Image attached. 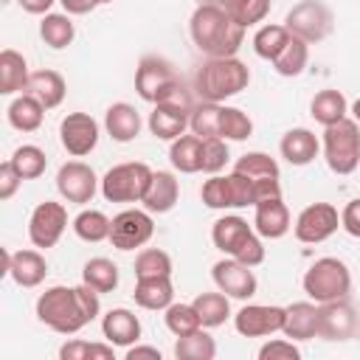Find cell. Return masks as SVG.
Listing matches in <instances>:
<instances>
[{
    "label": "cell",
    "mask_w": 360,
    "mask_h": 360,
    "mask_svg": "<svg viewBox=\"0 0 360 360\" xmlns=\"http://www.w3.org/2000/svg\"><path fill=\"white\" fill-rule=\"evenodd\" d=\"M101 292H96L93 287H87L84 281L79 287H65V284H53L48 287L39 298H37V318L39 323H45L48 329L59 332V335H76L82 332L90 321L98 318L101 312Z\"/></svg>",
    "instance_id": "6da1fadb"
},
{
    "label": "cell",
    "mask_w": 360,
    "mask_h": 360,
    "mask_svg": "<svg viewBox=\"0 0 360 360\" xmlns=\"http://www.w3.org/2000/svg\"><path fill=\"white\" fill-rule=\"evenodd\" d=\"M188 34L197 51L205 56H236L245 42V28L217 3H202L191 11Z\"/></svg>",
    "instance_id": "7a4b0ae2"
},
{
    "label": "cell",
    "mask_w": 360,
    "mask_h": 360,
    "mask_svg": "<svg viewBox=\"0 0 360 360\" xmlns=\"http://www.w3.org/2000/svg\"><path fill=\"white\" fill-rule=\"evenodd\" d=\"M250 84V68L236 56H208V62L197 70L194 90L202 101L222 104L231 96H239Z\"/></svg>",
    "instance_id": "3957f363"
},
{
    "label": "cell",
    "mask_w": 360,
    "mask_h": 360,
    "mask_svg": "<svg viewBox=\"0 0 360 360\" xmlns=\"http://www.w3.org/2000/svg\"><path fill=\"white\" fill-rule=\"evenodd\" d=\"M211 242L222 256H231L248 267H259L264 262V245L256 228L248 225L239 214H225L211 228Z\"/></svg>",
    "instance_id": "277c9868"
},
{
    "label": "cell",
    "mask_w": 360,
    "mask_h": 360,
    "mask_svg": "<svg viewBox=\"0 0 360 360\" xmlns=\"http://www.w3.org/2000/svg\"><path fill=\"white\" fill-rule=\"evenodd\" d=\"M301 287H304L307 298L315 301V304L349 298V292H352V270L346 267V262H340L335 256H323V259H315L307 267V273L301 278Z\"/></svg>",
    "instance_id": "5b68a950"
},
{
    "label": "cell",
    "mask_w": 360,
    "mask_h": 360,
    "mask_svg": "<svg viewBox=\"0 0 360 360\" xmlns=\"http://www.w3.org/2000/svg\"><path fill=\"white\" fill-rule=\"evenodd\" d=\"M323 160L335 174H352L360 166V124L343 118L323 127Z\"/></svg>",
    "instance_id": "8992f818"
},
{
    "label": "cell",
    "mask_w": 360,
    "mask_h": 360,
    "mask_svg": "<svg viewBox=\"0 0 360 360\" xmlns=\"http://www.w3.org/2000/svg\"><path fill=\"white\" fill-rule=\"evenodd\" d=\"M152 180V169L141 160H127L101 177V197L107 202H141Z\"/></svg>",
    "instance_id": "52a82bcc"
},
{
    "label": "cell",
    "mask_w": 360,
    "mask_h": 360,
    "mask_svg": "<svg viewBox=\"0 0 360 360\" xmlns=\"http://www.w3.org/2000/svg\"><path fill=\"white\" fill-rule=\"evenodd\" d=\"M200 197L208 208L214 211H231V208H248V205H256V191H253V183L239 174V172H231V174H211L202 188H200Z\"/></svg>",
    "instance_id": "ba28073f"
},
{
    "label": "cell",
    "mask_w": 360,
    "mask_h": 360,
    "mask_svg": "<svg viewBox=\"0 0 360 360\" xmlns=\"http://www.w3.org/2000/svg\"><path fill=\"white\" fill-rule=\"evenodd\" d=\"M284 28H287L292 37H298V39L315 45V42H323V39L332 34V28H335V14H332V8H329L323 0H301V3H295V6L287 11Z\"/></svg>",
    "instance_id": "9c48e42d"
},
{
    "label": "cell",
    "mask_w": 360,
    "mask_h": 360,
    "mask_svg": "<svg viewBox=\"0 0 360 360\" xmlns=\"http://www.w3.org/2000/svg\"><path fill=\"white\" fill-rule=\"evenodd\" d=\"M177 84L180 79L163 56H143L135 68V90L149 104H160Z\"/></svg>",
    "instance_id": "30bf717a"
},
{
    "label": "cell",
    "mask_w": 360,
    "mask_h": 360,
    "mask_svg": "<svg viewBox=\"0 0 360 360\" xmlns=\"http://www.w3.org/2000/svg\"><path fill=\"white\" fill-rule=\"evenodd\" d=\"M233 172L245 174L253 183L256 202L270 200V197H281V172H278L276 158H270L267 152H245L233 163Z\"/></svg>",
    "instance_id": "8fae6325"
},
{
    "label": "cell",
    "mask_w": 360,
    "mask_h": 360,
    "mask_svg": "<svg viewBox=\"0 0 360 360\" xmlns=\"http://www.w3.org/2000/svg\"><path fill=\"white\" fill-rule=\"evenodd\" d=\"M98 188H101V180L96 177L93 166H87L84 160H68L56 172V191L65 202H76V205L93 202Z\"/></svg>",
    "instance_id": "7c38bea8"
},
{
    "label": "cell",
    "mask_w": 360,
    "mask_h": 360,
    "mask_svg": "<svg viewBox=\"0 0 360 360\" xmlns=\"http://www.w3.org/2000/svg\"><path fill=\"white\" fill-rule=\"evenodd\" d=\"M68 228V208L62 202H53V200H45L39 202L34 211H31V219H28V239L34 248L39 250H48L53 248L62 233Z\"/></svg>",
    "instance_id": "4fadbf2b"
},
{
    "label": "cell",
    "mask_w": 360,
    "mask_h": 360,
    "mask_svg": "<svg viewBox=\"0 0 360 360\" xmlns=\"http://www.w3.org/2000/svg\"><path fill=\"white\" fill-rule=\"evenodd\" d=\"M338 228H340L338 208L332 202H312L298 214L292 233L304 245H318V242H326Z\"/></svg>",
    "instance_id": "5bb4252c"
},
{
    "label": "cell",
    "mask_w": 360,
    "mask_h": 360,
    "mask_svg": "<svg viewBox=\"0 0 360 360\" xmlns=\"http://www.w3.org/2000/svg\"><path fill=\"white\" fill-rule=\"evenodd\" d=\"M155 233V222L152 214L143 208H127L121 214L112 217V228H110V242L118 250H135L143 248Z\"/></svg>",
    "instance_id": "9a60e30c"
},
{
    "label": "cell",
    "mask_w": 360,
    "mask_h": 360,
    "mask_svg": "<svg viewBox=\"0 0 360 360\" xmlns=\"http://www.w3.org/2000/svg\"><path fill=\"white\" fill-rule=\"evenodd\" d=\"M284 315H287V307H276V304H245L233 315V329L242 338H267V335L284 329Z\"/></svg>",
    "instance_id": "2e32d148"
},
{
    "label": "cell",
    "mask_w": 360,
    "mask_h": 360,
    "mask_svg": "<svg viewBox=\"0 0 360 360\" xmlns=\"http://www.w3.org/2000/svg\"><path fill=\"white\" fill-rule=\"evenodd\" d=\"M211 278L217 284V290H222L228 298H236V301H248L256 295L259 290V281H256V273L253 267L225 256L219 259L214 267H211Z\"/></svg>",
    "instance_id": "e0dca14e"
},
{
    "label": "cell",
    "mask_w": 360,
    "mask_h": 360,
    "mask_svg": "<svg viewBox=\"0 0 360 360\" xmlns=\"http://www.w3.org/2000/svg\"><path fill=\"white\" fill-rule=\"evenodd\" d=\"M59 141L68 155L84 158L98 143V124L90 112H68L59 124Z\"/></svg>",
    "instance_id": "ac0fdd59"
},
{
    "label": "cell",
    "mask_w": 360,
    "mask_h": 360,
    "mask_svg": "<svg viewBox=\"0 0 360 360\" xmlns=\"http://www.w3.org/2000/svg\"><path fill=\"white\" fill-rule=\"evenodd\" d=\"M357 326H360L357 312L346 298L321 304L318 338H323V340H352L357 335Z\"/></svg>",
    "instance_id": "d6986e66"
},
{
    "label": "cell",
    "mask_w": 360,
    "mask_h": 360,
    "mask_svg": "<svg viewBox=\"0 0 360 360\" xmlns=\"http://www.w3.org/2000/svg\"><path fill=\"white\" fill-rule=\"evenodd\" d=\"M3 273L17 284V287H39L48 276V262L39 250H3Z\"/></svg>",
    "instance_id": "ffe728a7"
},
{
    "label": "cell",
    "mask_w": 360,
    "mask_h": 360,
    "mask_svg": "<svg viewBox=\"0 0 360 360\" xmlns=\"http://www.w3.org/2000/svg\"><path fill=\"white\" fill-rule=\"evenodd\" d=\"M253 228L262 239H281L290 225V211L281 197H270L253 205Z\"/></svg>",
    "instance_id": "44dd1931"
},
{
    "label": "cell",
    "mask_w": 360,
    "mask_h": 360,
    "mask_svg": "<svg viewBox=\"0 0 360 360\" xmlns=\"http://www.w3.org/2000/svg\"><path fill=\"white\" fill-rule=\"evenodd\" d=\"M101 335H104L107 343L127 349V346L141 340V321H138V315L132 309L115 307L101 318Z\"/></svg>",
    "instance_id": "7402d4cb"
},
{
    "label": "cell",
    "mask_w": 360,
    "mask_h": 360,
    "mask_svg": "<svg viewBox=\"0 0 360 360\" xmlns=\"http://www.w3.org/2000/svg\"><path fill=\"white\" fill-rule=\"evenodd\" d=\"M318 149H321V141H318L315 132L307 129V127L287 129V132L281 135V143H278V152H281V158H284L290 166H309V163L318 158Z\"/></svg>",
    "instance_id": "603a6c76"
},
{
    "label": "cell",
    "mask_w": 360,
    "mask_h": 360,
    "mask_svg": "<svg viewBox=\"0 0 360 360\" xmlns=\"http://www.w3.org/2000/svg\"><path fill=\"white\" fill-rule=\"evenodd\" d=\"M132 298L141 309H152V312H166V307L174 301V284L172 276H146L135 281Z\"/></svg>",
    "instance_id": "cb8c5ba5"
},
{
    "label": "cell",
    "mask_w": 360,
    "mask_h": 360,
    "mask_svg": "<svg viewBox=\"0 0 360 360\" xmlns=\"http://www.w3.org/2000/svg\"><path fill=\"white\" fill-rule=\"evenodd\" d=\"M318 318H321V304L315 301H295L287 307L284 315V335L290 340H312L318 338Z\"/></svg>",
    "instance_id": "d4e9b609"
},
{
    "label": "cell",
    "mask_w": 360,
    "mask_h": 360,
    "mask_svg": "<svg viewBox=\"0 0 360 360\" xmlns=\"http://www.w3.org/2000/svg\"><path fill=\"white\" fill-rule=\"evenodd\" d=\"M188 115L191 110H183V107H174V104H155V110L149 112V132L158 138V141H174L180 135H186L188 129Z\"/></svg>",
    "instance_id": "484cf974"
},
{
    "label": "cell",
    "mask_w": 360,
    "mask_h": 360,
    "mask_svg": "<svg viewBox=\"0 0 360 360\" xmlns=\"http://www.w3.org/2000/svg\"><path fill=\"white\" fill-rule=\"evenodd\" d=\"M180 200V183L172 172H152L149 188L143 194V208L149 214H169Z\"/></svg>",
    "instance_id": "4316f807"
},
{
    "label": "cell",
    "mask_w": 360,
    "mask_h": 360,
    "mask_svg": "<svg viewBox=\"0 0 360 360\" xmlns=\"http://www.w3.org/2000/svg\"><path fill=\"white\" fill-rule=\"evenodd\" d=\"M104 129H107V135L112 141L129 143L141 132V112L132 104H127V101H115L104 112Z\"/></svg>",
    "instance_id": "83f0119b"
},
{
    "label": "cell",
    "mask_w": 360,
    "mask_h": 360,
    "mask_svg": "<svg viewBox=\"0 0 360 360\" xmlns=\"http://www.w3.org/2000/svg\"><path fill=\"white\" fill-rule=\"evenodd\" d=\"M25 93H31L45 110H53L65 101V93H68V82L62 73L56 70H34L28 76V84H25Z\"/></svg>",
    "instance_id": "f1b7e54d"
},
{
    "label": "cell",
    "mask_w": 360,
    "mask_h": 360,
    "mask_svg": "<svg viewBox=\"0 0 360 360\" xmlns=\"http://www.w3.org/2000/svg\"><path fill=\"white\" fill-rule=\"evenodd\" d=\"M28 62L22 53H17L14 48H3L0 51V93L3 96H20L25 93L28 84Z\"/></svg>",
    "instance_id": "f546056e"
},
{
    "label": "cell",
    "mask_w": 360,
    "mask_h": 360,
    "mask_svg": "<svg viewBox=\"0 0 360 360\" xmlns=\"http://www.w3.org/2000/svg\"><path fill=\"white\" fill-rule=\"evenodd\" d=\"M309 115L321 124V127H329V124H338L343 118H349V101L340 90L335 87H326L321 93H315V98L309 101Z\"/></svg>",
    "instance_id": "4dcf8cb0"
},
{
    "label": "cell",
    "mask_w": 360,
    "mask_h": 360,
    "mask_svg": "<svg viewBox=\"0 0 360 360\" xmlns=\"http://www.w3.org/2000/svg\"><path fill=\"white\" fill-rule=\"evenodd\" d=\"M6 115H8V124H11L14 129H20V132H37V129L42 127L45 107H42L31 93H20V96L11 98Z\"/></svg>",
    "instance_id": "1f68e13d"
},
{
    "label": "cell",
    "mask_w": 360,
    "mask_h": 360,
    "mask_svg": "<svg viewBox=\"0 0 360 360\" xmlns=\"http://www.w3.org/2000/svg\"><path fill=\"white\" fill-rule=\"evenodd\" d=\"M169 160L183 174H197L202 166V138L200 135H180L169 146Z\"/></svg>",
    "instance_id": "d6a6232c"
},
{
    "label": "cell",
    "mask_w": 360,
    "mask_h": 360,
    "mask_svg": "<svg viewBox=\"0 0 360 360\" xmlns=\"http://www.w3.org/2000/svg\"><path fill=\"white\" fill-rule=\"evenodd\" d=\"M194 309L200 315V323L205 329H214V326H222L228 318H231V298L217 290V292H200L194 301Z\"/></svg>",
    "instance_id": "836d02e7"
},
{
    "label": "cell",
    "mask_w": 360,
    "mask_h": 360,
    "mask_svg": "<svg viewBox=\"0 0 360 360\" xmlns=\"http://www.w3.org/2000/svg\"><path fill=\"white\" fill-rule=\"evenodd\" d=\"M39 37H42V42H45L48 48L62 51V48H68V45L73 42L76 25H73L70 14H56V11H51V14H42Z\"/></svg>",
    "instance_id": "e575fe53"
},
{
    "label": "cell",
    "mask_w": 360,
    "mask_h": 360,
    "mask_svg": "<svg viewBox=\"0 0 360 360\" xmlns=\"http://www.w3.org/2000/svg\"><path fill=\"white\" fill-rule=\"evenodd\" d=\"M307 62H309V42L298 39V37H290V42L281 48V53L273 59V70L278 76H301L307 70Z\"/></svg>",
    "instance_id": "d590c367"
},
{
    "label": "cell",
    "mask_w": 360,
    "mask_h": 360,
    "mask_svg": "<svg viewBox=\"0 0 360 360\" xmlns=\"http://www.w3.org/2000/svg\"><path fill=\"white\" fill-rule=\"evenodd\" d=\"M82 281L87 287H93L96 292H112L118 287V264L104 256L87 259L82 267Z\"/></svg>",
    "instance_id": "8d00e7d4"
},
{
    "label": "cell",
    "mask_w": 360,
    "mask_h": 360,
    "mask_svg": "<svg viewBox=\"0 0 360 360\" xmlns=\"http://www.w3.org/2000/svg\"><path fill=\"white\" fill-rule=\"evenodd\" d=\"M110 228H112V219L98 208H84L73 219V233L82 242H104L110 239Z\"/></svg>",
    "instance_id": "74e56055"
},
{
    "label": "cell",
    "mask_w": 360,
    "mask_h": 360,
    "mask_svg": "<svg viewBox=\"0 0 360 360\" xmlns=\"http://www.w3.org/2000/svg\"><path fill=\"white\" fill-rule=\"evenodd\" d=\"M174 357L177 360H214L217 357V343L202 326V329L174 340Z\"/></svg>",
    "instance_id": "f35d334b"
},
{
    "label": "cell",
    "mask_w": 360,
    "mask_h": 360,
    "mask_svg": "<svg viewBox=\"0 0 360 360\" xmlns=\"http://www.w3.org/2000/svg\"><path fill=\"white\" fill-rule=\"evenodd\" d=\"M225 14H231L242 28L262 22L270 14V0H214Z\"/></svg>",
    "instance_id": "ab89813d"
},
{
    "label": "cell",
    "mask_w": 360,
    "mask_h": 360,
    "mask_svg": "<svg viewBox=\"0 0 360 360\" xmlns=\"http://www.w3.org/2000/svg\"><path fill=\"white\" fill-rule=\"evenodd\" d=\"M290 37H292V34H290L284 25L267 22V25H262V28L253 34V51H256L259 59L273 62V59L281 53V48L290 42Z\"/></svg>",
    "instance_id": "60d3db41"
},
{
    "label": "cell",
    "mask_w": 360,
    "mask_h": 360,
    "mask_svg": "<svg viewBox=\"0 0 360 360\" xmlns=\"http://www.w3.org/2000/svg\"><path fill=\"white\" fill-rule=\"evenodd\" d=\"M219 112H222V104H217V101L194 104V110L188 115V129L200 138H219Z\"/></svg>",
    "instance_id": "b9f144b4"
},
{
    "label": "cell",
    "mask_w": 360,
    "mask_h": 360,
    "mask_svg": "<svg viewBox=\"0 0 360 360\" xmlns=\"http://www.w3.org/2000/svg\"><path fill=\"white\" fill-rule=\"evenodd\" d=\"M8 160L14 163V169L20 172L22 180H37V177H42V174H45V166H48V155H45L39 146H34V143L17 146Z\"/></svg>",
    "instance_id": "7bdbcfd3"
},
{
    "label": "cell",
    "mask_w": 360,
    "mask_h": 360,
    "mask_svg": "<svg viewBox=\"0 0 360 360\" xmlns=\"http://www.w3.org/2000/svg\"><path fill=\"white\" fill-rule=\"evenodd\" d=\"M253 135V121L245 110L239 107H228L222 104V112H219V138L225 141H248Z\"/></svg>",
    "instance_id": "ee69618b"
},
{
    "label": "cell",
    "mask_w": 360,
    "mask_h": 360,
    "mask_svg": "<svg viewBox=\"0 0 360 360\" xmlns=\"http://www.w3.org/2000/svg\"><path fill=\"white\" fill-rule=\"evenodd\" d=\"M163 321H166V329H169L174 338H183V335H191V332L202 329L194 304H174V301H172V304L166 307Z\"/></svg>",
    "instance_id": "f6af8a7d"
},
{
    "label": "cell",
    "mask_w": 360,
    "mask_h": 360,
    "mask_svg": "<svg viewBox=\"0 0 360 360\" xmlns=\"http://www.w3.org/2000/svg\"><path fill=\"white\" fill-rule=\"evenodd\" d=\"M146 276H172V256L160 248H143L135 256V278Z\"/></svg>",
    "instance_id": "bcb514c9"
},
{
    "label": "cell",
    "mask_w": 360,
    "mask_h": 360,
    "mask_svg": "<svg viewBox=\"0 0 360 360\" xmlns=\"http://www.w3.org/2000/svg\"><path fill=\"white\" fill-rule=\"evenodd\" d=\"M59 357H62V360H90V357H98V360H112V357H115V346H112V343L68 340V343L59 349Z\"/></svg>",
    "instance_id": "7dc6e473"
},
{
    "label": "cell",
    "mask_w": 360,
    "mask_h": 360,
    "mask_svg": "<svg viewBox=\"0 0 360 360\" xmlns=\"http://www.w3.org/2000/svg\"><path fill=\"white\" fill-rule=\"evenodd\" d=\"M231 160L228 141L225 138H202V166L200 172L205 174H219Z\"/></svg>",
    "instance_id": "c3c4849f"
},
{
    "label": "cell",
    "mask_w": 360,
    "mask_h": 360,
    "mask_svg": "<svg viewBox=\"0 0 360 360\" xmlns=\"http://www.w3.org/2000/svg\"><path fill=\"white\" fill-rule=\"evenodd\" d=\"M298 357H301V349L287 335L284 338H276V340H267L259 349V360H298Z\"/></svg>",
    "instance_id": "681fc988"
},
{
    "label": "cell",
    "mask_w": 360,
    "mask_h": 360,
    "mask_svg": "<svg viewBox=\"0 0 360 360\" xmlns=\"http://www.w3.org/2000/svg\"><path fill=\"white\" fill-rule=\"evenodd\" d=\"M22 183H25V180L20 177V172L14 169V163H11V160L0 163V200H11Z\"/></svg>",
    "instance_id": "f907efd6"
},
{
    "label": "cell",
    "mask_w": 360,
    "mask_h": 360,
    "mask_svg": "<svg viewBox=\"0 0 360 360\" xmlns=\"http://www.w3.org/2000/svg\"><path fill=\"white\" fill-rule=\"evenodd\" d=\"M340 228H343L349 236L360 239V197H357V200H349V202L343 205V211H340Z\"/></svg>",
    "instance_id": "816d5d0a"
},
{
    "label": "cell",
    "mask_w": 360,
    "mask_h": 360,
    "mask_svg": "<svg viewBox=\"0 0 360 360\" xmlns=\"http://www.w3.org/2000/svg\"><path fill=\"white\" fill-rule=\"evenodd\" d=\"M124 357H127V360H160L163 354H160L158 346H141V343H132V346H127Z\"/></svg>",
    "instance_id": "f5cc1de1"
},
{
    "label": "cell",
    "mask_w": 360,
    "mask_h": 360,
    "mask_svg": "<svg viewBox=\"0 0 360 360\" xmlns=\"http://www.w3.org/2000/svg\"><path fill=\"white\" fill-rule=\"evenodd\" d=\"M62 3V8H65V14H70V17H82V14H90L98 3L96 0H59Z\"/></svg>",
    "instance_id": "db71d44e"
},
{
    "label": "cell",
    "mask_w": 360,
    "mask_h": 360,
    "mask_svg": "<svg viewBox=\"0 0 360 360\" xmlns=\"http://www.w3.org/2000/svg\"><path fill=\"white\" fill-rule=\"evenodd\" d=\"M56 0H17V6L28 14H51V6Z\"/></svg>",
    "instance_id": "11a10c76"
},
{
    "label": "cell",
    "mask_w": 360,
    "mask_h": 360,
    "mask_svg": "<svg viewBox=\"0 0 360 360\" xmlns=\"http://www.w3.org/2000/svg\"><path fill=\"white\" fill-rule=\"evenodd\" d=\"M349 112H352V115H354V121L360 124V98H357V101H354V104L349 107Z\"/></svg>",
    "instance_id": "9f6ffc18"
},
{
    "label": "cell",
    "mask_w": 360,
    "mask_h": 360,
    "mask_svg": "<svg viewBox=\"0 0 360 360\" xmlns=\"http://www.w3.org/2000/svg\"><path fill=\"white\" fill-rule=\"evenodd\" d=\"M96 3H98V6H104V3H112V0H96Z\"/></svg>",
    "instance_id": "6f0895ef"
}]
</instances>
